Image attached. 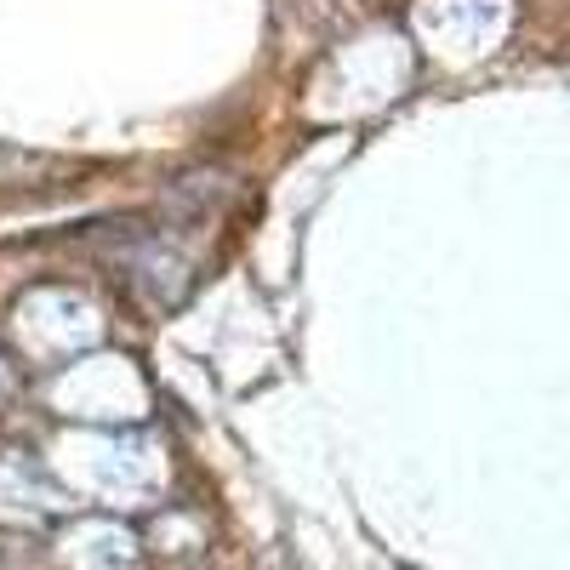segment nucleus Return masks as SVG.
Segmentation results:
<instances>
[{
	"instance_id": "obj_1",
	"label": "nucleus",
	"mask_w": 570,
	"mask_h": 570,
	"mask_svg": "<svg viewBox=\"0 0 570 570\" xmlns=\"http://www.w3.org/2000/svg\"><path fill=\"white\" fill-rule=\"evenodd\" d=\"M0 389H7V371H0Z\"/></svg>"
}]
</instances>
